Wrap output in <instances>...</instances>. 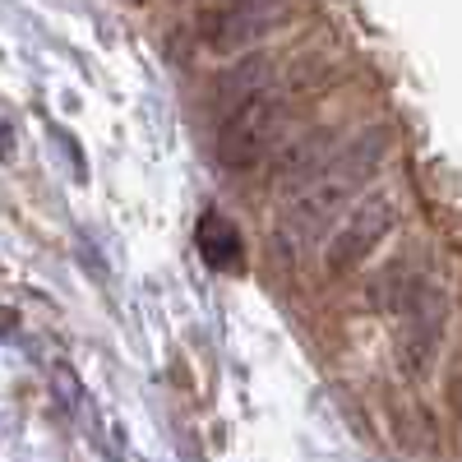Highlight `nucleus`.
Masks as SVG:
<instances>
[{
  "label": "nucleus",
  "mask_w": 462,
  "mask_h": 462,
  "mask_svg": "<svg viewBox=\"0 0 462 462\" xmlns=\"http://www.w3.org/2000/svg\"><path fill=\"white\" fill-rule=\"evenodd\" d=\"M444 319H448V305L439 287L420 282V291L402 305V333H398V365L407 379L430 374L439 346H444Z\"/></svg>",
  "instance_id": "20e7f679"
},
{
  "label": "nucleus",
  "mask_w": 462,
  "mask_h": 462,
  "mask_svg": "<svg viewBox=\"0 0 462 462\" xmlns=\"http://www.w3.org/2000/svg\"><path fill=\"white\" fill-rule=\"evenodd\" d=\"M342 152V143H337V134H328V130H315L310 139H300L287 158L278 162V180L282 185H305L310 176H319L333 158Z\"/></svg>",
  "instance_id": "0eeeda50"
},
{
  "label": "nucleus",
  "mask_w": 462,
  "mask_h": 462,
  "mask_svg": "<svg viewBox=\"0 0 462 462\" xmlns=\"http://www.w3.org/2000/svg\"><path fill=\"white\" fill-rule=\"evenodd\" d=\"M268 74H273V65H268L263 56H250V60H241V65L231 69L226 79H222V88H217V106H222V111H231L236 102H245L250 93H259V88H263V79H268Z\"/></svg>",
  "instance_id": "9d476101"
},
{
  "label": "nucleus",
  "mask_w": 462,
  "mask_h": 462,
  "mask_svg": "<svg viewBox=\"0 0 462 462\" xmlns=\"http://www.w3.org/2000/svg\"><path fill=\"white\" fill-rule=\"evenodd\" d=\"M398 222V208L389 195H365L352 213H346V222L333 231V241L324 250V268L328 278H342V273H356V268L379 250V241L393 231Z\"/></svg>",
  "instance_id": "7ed1b4c3"
},
{
  "label": "nucleus",
  "mask_w": 462,
  "mask_h": 462,
  "mask_svg": "<svg viewBox=\"0 0 462 462\" xmlns=\"http://www.w3.org/2000/svg\"><path fill=\"white\" fill-rule=\"evenodd\" d=\"M383 148H389V134H383V130H365L356 143H346V152H337L319 176H310L305 185L291 189V199L282 208V236H287V245L300 250V245H310V241L324 236V231L333 226V217L342 213V204L379 171Z\"/></svg>",
  "instance_id": "f257e3e1"
},
{
  "label": "nucleus",
  "mask_w": 462,
  "mask_h": 462,
  "mask_svg": "<svg viewBox=\"0 0 462 462\" xmlns=\"http://www.w3.org/2000/svg\"><path fill=\"white\" fill-rule=\"evenodd\" d=\"M416 291H420V278L411 273V263H407V259H393V263L370 282V305H374V310H402Z\"/></svg>",
  "instance_id": "1a4fd4ad"
},
{
  "label": "nucleus",
  "mask_w": 462,
  "mask_h": 462,
  "mask_svg": "<svg viewBox=\"0 0 462 462\" xmlns=\"http://www.w3.org/2000/svg\"><path fill=\"white\" fill-rule=\"evenodd\" d=\"M287 0H208L199 23L213 51H241L287 19Z\"/></svg>",
  "instance_id": "39448f33"
},
{
  "label": "nucleus",
  "mask_w": 462,
  "mask_h": 462,
  "mask_svg": "<svg viewBox=\"0 0 462 462\" xmlns=\"http://www.w3.org/2000/svg\"><path fill=\"white\" fill-rule=\"evenodd\" d=\"M393 435H398L402 453H411V457L439 453V430H435V416L426 402H398L393 407Z\"/></svg>",
  "instance_id": "6e6552de"
},
{
  "label": "nucleus",
  "mask_w": 462,
  "mask_h": 462,
  "mask_svg": "<svg viewBox=\"0 0 462 462\" xmlns=\"http://www.w3.org/2000/svg\"><path fill=\"white\" fill-rule=\"evenodd\" d=\"M195 250L199 259L213 268V273H231V268H241L245 263V236H241V226L222 217V213H204L199 226H195Z\"/></svg>",
  "instance_id": "423d86ee"
},
{
  "label": "nucleus",
  "mask_w": 462,
  "mask_h": 462,
  "mask_svg": "<svg viewBox=\"0 0 462 462\" xmlns=\"http://www.w3.org/2000/svg\"><path fill=\"white\" fill-rule=\"evenodd\" d=\"M282 130V102L259 88L245 102H236L231 111H222V125H217V162L231 171H250L254 162L268 158V148L278 143Z\"/></svg>",
  "instance_id": "f03ea898"
}]
</instances>
